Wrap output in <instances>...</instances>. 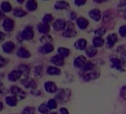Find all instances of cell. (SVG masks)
<instances>
[{"label": "cell", "instance_id": "20", "mask_svg": "<svg viewBox=\"0 0 126 114\" xmlns=\"http://www.w3.org/2000/svg\"><path fill=\"white\" fill-rule=\"evenodd\" d=\"M2 28H4V30L7 32H10L14 30V22L11 19H5L3 22L2 24Z\"/></svg>", "mask_w": 126, "mask_h": 114}, {"label": "cell", "instance_id": "16", "mask_svg": "<svg viewBox=\"0 0 126 114\" xmlns=\"http://www.w3.org/2000/svg\"><path fill=\"white\" fill-rule=\"evenodd\" d=\"M54 8L58 11H66L70 8V4L67 1H56L54 4Z\"/></svg>", "mask_w": 126, "mask_h": 114}, {"label": "cell", "instance_id": "37", "mask_svg": "<svg viewBox=\"0 0 126 114\" xmlns=\"http://www.w3.org/2000/svg\"><path fill=\"white\" fill-rule=\"evenodd\" d=\"M14 15L16 17H19V18H22V17H24L27 15V12H25V11L20 9V8H17V9H15L14 11Z\"/></svg>", "mask_w": 126, "mask_h": 114}, {"label": "cell", "instance_id": "28", "mask_svg": "<svg viewBox=\"0 0 126 114\" xmlns=\"http://www.w3.org/2000/svg\"><path fill=\"white\" fill-rule=\"evenodd\" d=\"M97 52H98L97 49L95 48L93 45L88 47L87 49L85 50V53L89 58H94V57H95L97 54Z\"/></svg>", "mask_w": 126, "mask_h": 114}, {"label": "cell", "instance_id": "39", "mask_svg": "<svg viewBox=\"0 0 126 114\" xmlns=\"http://www.w3.org/2000/svg\"><path fill=\"white\" fill-rule=\"evenodd\" d=\"M53 20V15L50 14H45V15L43 16V18H42V22L46 23V24H48V25H49Z\"/></svg>", "mask_w": 126, "mask_h": 114}, {"label": "cell", "instance_id": "27", "mask_svg": "<svg viewBox=\"0 0 126 114\" xmlns=\"http://www.w3.org/2000/svg\"><path fill=\"white\" fill-rule=\"evenodd\" d=\"M47 73L50 76H59L62 72L61 70L55 66H49L47 68Z\"/></svg>", "mask_w": 126, "mask_h": 114}, {"label": "cell", "instance_id": "48", "mask_svg": "<svg viewBox=\"0 0 126 114\" xmlns=\"http://www.w3.org/2000/svg\"><path fill=\"white\" fill-rule=\"evenodd\" d=\"M59 113L60 114H70L69 110L65 107H61L59 109Z\"/></svg>", "mask_w": 126, "mask_h": 114}, {"label": "cell", "instance_id": "43", "mask_svg": "<svg viewBox=\"0 0 126 114\" xmlns=\"http://www.w3.org/2000/svg\"><path fill=\"white\" fill-rule=\"evenodd\" d=\"M35 76L37 77H41L42 75V66H38L35 68V71H34Z\"/></svg>", "mask_w": 126, "mask_h": 114}, {"label": "cell", "instance_id": "40", "mask_svg": "<svg viewBox=\"0 0 126 114\" xmlns=\"http://www.w3.org/2000/svg\"><path fill=\"white\" fill-rule=\"evenodd\" d=\"M35 113H36L35 107L31 106L26 107L22 111V114H35Z\"/></svg>", "mask_w": 126, "mask_h": 114}, {"label": "cell", "instance_id": "30", "mask_svg": "<svg viewBox=\"0 0 126 114\" xmlns=\"http://www.w3.org/2000/svg\"><path fill=\"white\" fill-rule=\"evenodd\" d=\"M19 71L25 77H28V76L30 75L31 69H30L29 66H28L27 65H25V64L19 65Z\"/></svg>", "mask_w": 126, "mask_h": 114}, {"label": "cell", "instance_id": "44", "mask_svg": "<svg viewBox=\"0 0 126 114\" xmlns=\"http://www.w3.org/2000/svg\"><path fill=\"white\" fill-rule=\"evenodd\" d=\"M74 3L77 7H82L87 3V1L86 0H75V1L74 2Z\"/></svg>", "mask_w": 126, "mask_h": 114}, {"label": "cell", "instance_id": "15", "mask_svg": "<svg viewBox=\"0 0 126 114\" xmlns=\"http://www.w3.org/2000/svg\"><path fill=\"white\" fill-rule=\"evenodd\" d=\"M22 84L23 86L28 89H34L36 88V83L34 79L29 78V77H25L24 79L22 80Z\"/></svg>", "mask_w": 126, "mask_h": 114}, {"label": "cell", "instance_id": "49", "mask_svg": "<svg viewBox=\"0 0 126 114\" xmlns=\"http://www.w3.org/2000/svg\"><path fill=\"white\" fill-rule=\"evenodd\" d=\"M5 35L4 33H2V31H0V42H2L5 40Z\"/></svg>", "mask_w": 126, "mask_h": 114}, {"label": "cell", "instance_id": "22", "mask_svg": "<svg viewBox=\"0 0 126 114\" xmlns=\"http://www.w3.org/2000/svg\"><path fill=\"white\" fill-rule=\"evenodd\" d=\"M93 46L95 48H100L104 46L105 44V40L102 37L100 36H94L93 40H92Z\"/></svg>", "mask_w": 126, "mask_h": 114}, {"label": "cell", "instance_id": "18", "mask_svg": "<svg viewBox=\"0 0 126 114\" xmlns=\"http://www.w3.org/2000/svg\"><path fill=\"white\" fill-rule=\"evenodd\" d=\"M116 10L118 14L126 20V1H121L117 5Z\"/></svg>", "mask_w": 126, "mask_h": 114}, {"label": "cell", "instance_id": "10", "mask_svg": "<svg viewBox=\"0 0 126 114\" xmlns=\"http://www.w3.org/2000/svg\"><path fill=\"white\" fill-rule=\"evenodd\" d=\"M88 16L95 22H99L102 18V14L99 9L94 8L88 11Z\"/></svg>", "mask_w": 126, "mask_h": 114}, {"label": "cell", "instance_id": "13", "mask_svg": "<svg viewBox=\"0 0 126 114\" xmlns=\"http://www.w3.org/2000/svg\"><path fill=\"white\" fill-rule=\"evenodd\" d=\"M44 88L46 92L49 93H56L58 90L56 84L53 81H47L44 84Z\"/></svg>", "mask_w": 126, "mask_h": 114}, {"label": "cell", "instance_id": "9", "mask_svg": "<svg viewBox=\"0 0 126 114\" xmlns=\"http://www.w3.org/2000/svg\"><path fill=\"white\" fill-rule=\"evenodd\" d=\"M87 62L88 61L86 59V57L82 56V55H80V56H77L76 58L74 59V68L81 70L85 66V65L86 64Z\"/></svg>", "mask_w": 126, "mask_h": 114}, {"label": "cell", "instance_id": "38", "mask_svg": "<svg viewBox=\"0 0 126 114\" xmlns=\"http://www.w3.org/2000/svg\"><path fill=\"white\" fill-rule=\"evenodd\" d=\"M106 28L105 27H100L98 29H96L95 31H94V33H95V36H100V37H102V36H104L106 33Z\"/></svg>", "mask_w": 126, "mask_h": 114}, {"label": "cell", "instance_id": "50", "mask_svg": "<svg viewBox=\"0 0 126 114\" xmlns=\"http://www.w3.org/2000/svg\"><path fill=\"white\" fill-rule=\"evenodd\" d=\"M94 2L97 4H102L104 2H106L107 0H94Z\"/></svg>", "mask_w": 126, "mask_h": 114}, {"label": "cell", "instance_id": "36", "mask_svg": "<svg viewBox=\"0 0 126 114\" xmlns=\"http://www.w3.org/2000/svg\"><path fill=\"white\" fill-rule=\"evenodd\" d=\"M48 107L50 110H54V109H56L57 107H58V102L57 101L53 98V99H50L48 100L47 103Z\"/></svg>", "mask_w": 126, "mask_h": 114}, {"label": "cell", "instance_id": "41", "mask_svg": "<svg viewBox=\"0 0 126 114\" xmlns=\"http://www.w3.org/2000/svg\"><path fill=\"white\" fill-rule=\"evenodd\" d=\"M119 33L121 37H122V38L126 37V25H123L119 27Z\"/></svg>", "mask_w": 126, "mask_h": 114}, {"label": "cell", "instance_id": "4", "mask_svg": "<svg viewBox=\"0 0 126 114\" xmlns=\"http://www.w3.org/2000/svg\"><path fill=\"white\" fill-rule=\"evenodd\" d=\"M116 18V12L113 9H108L105 11L103 14H102V22L105 25L110 26V25H113V22L114 23V20Z\"/></svg>", "mask_w": 126, "mask_h": 114}, {"label": "cell", "instance_id": "3", "mask_svg": "<svg viewBox=\"0 0 126 114\" xmlns=\"http://www.w3.org/2000/svg\"><path fill=\"white\" fill-rule=\"evenodd\" d=\"M62 35L64 38H68V39H71V38H74L77 36V31L72 21L67 22L65 30L64 31H62Z\"/></svg>", "mask_w": 126, "mask_h": 114}, {"label": "cell", "instance_id": "31", "mask_svg": "<svg viewBox=\"0 0 126 114\" xmlns=\"http://www.w3.org/2000/svg\"><path fill=\"white\" fill-rule=\"evenodd\" d=\"M38 4L35 0H29L26 2V8L29 11H34L37 9Z\"/></svg>", "mask_w": 126, "mask_h": 114}, {"label": "cell", "instance_id": "23", "mask_svg": "<svg viewBox=\"0 0 126 114\" xmlns=\"http://www.w3.org/2000/svg\"><path fill=\"white\" fill-rule=\"evenodd\" d=\"M22 75V73L19 70L13 71L8 74V80H10L11 82H16L19 79H20Z\"/></svg>", "mask_w": 126, "mask_h": 114}, {"label": "cell", "instance_id": "1", "mask_svg": "<svg viewBox=\"0 0 126 114\" xmlns=\"http://www.w3.org/2000/svg\"><path fill=\"white\" fill-rule=\"evenodd\" d=\"M72 91L69 88H58L55 93V99L59 104H65L71 98Z\"/></svg>", "mask_w": 126, "mask_h": 114}, {"label": "cell", "instance_id": "33", "mask_svg": "<svg viewBox=\"0 0 126 114\" xmlns=\"http://www.w3.org/2000/svg\"><path fill=\"white\" fill-rule=\"evenodd\" d=\"M38 110H39V112L40 113H42V114H50V110L49 109L47 104H45V103L41 104L39 106V107H38Z\"/></svg>", "mask_w": 126, "mask_h": 114}, {"label": "cell", "instance_id": "24", "mask_svg": "<svg viewBox=\"0 0 126 114\" xmlns=\"http://www.w3.org/2000/svg\"><path fill=\"white\" fill-rule=\"evenodd\" d=\"M17 56L20 58H23V59H28L31 57V54L30 53L29 50H28L27 49H25V47H20L19 49V50L17 51Z\"/></svg>", "mask_w": 126, "mask_h": 114}, {"label": "cell", "instance_id": "32", "mask_svg": "<svg viewBox=\"0 0 126 114\" xmlns=\"http://www.w3.org/2000/svg\"><path fill=\"white\" fill-rule=\"evenodd\" d=\"M53 41V37L49 35V34H46V35H43L41 38H40V42L43 44H52Z\"/></svg>", "mask_w": 126, "mask_h": 114}, {"label": "cell", "instance_id": "35", "mask_svg": "<svg viewBox=\"0 0 126 114\" xmlns=\"http://www.w3.org/2000/svg\"><path fill=\"white\" fill-rule=\"evenodd\" d=\"M1 8H2V11L4 12V13H8L10 11H11L12 10V6L8 2H4L1 4Z\"/></svg>", "mask_w": 126, "mask_h": 114}, {"label": "cell", "instance_id": "14", "mask_svg": "<svg viewBox=\"0 0 126 114\" xmlns=\"http://www.w3.org/2000/svg\"><path fill=\"white\" fill-rule=\"evenodd\" d=\"M118 36L116 33H110L107 37V42H106V46L108 48L111 49L113 47L115 44L118 42Z\"/></svg>", "mask_w": 126, "mask_h": 114}, {"label": "cell", "instance_id": "45", "mask_svg": "<svg viewBox=\"0 0 126 114\" xmlns=\"http://www.w3.org/2000/svg\"><path fill=\"white\" fill-rule=\"evenodd\" d=\"M69 18H70L71 21H74V20L77 21V19H78V16H77V13L75 11H71L70 14H69Z\"/></svg>", "mask_w": 126, "mask_h": 114}, {"label": "cell", "instance_id": "7", "mask_svg": "<svg viewBox=\"0 0 126 114\" xmlns=\"http://www.w3.org/2000/svg\"><path fill=\"white\" fill-rule=\"evenodd\" d=\"M67 22L62 19H57L53 22V28L55 31H64L66 28Z\"/></svg>", "mask_w": 126, "mask_h": 114}, {"label": "cell", "instance_id": "5", "mask_svg": "<svg viewBox=\"0 0 126 114\" xmlns=\"http://www.w3.org/2000/svg\"><path fill=\"white\" fill-rule=\"evenodd\" d=\"M110 62H111V68L117 70L118 71L120 72H125V68L124 67L125 66V62L122 60V59L119 58H111L110 59Z\"/></svg>", "mask_w": 126, "mask_h": 114}, {"label": "cell", "instance_id": "46", "mask_svg": "<svg viewBox=\"0 0 126 114\" xmlns=\"http://www.w3.org/2000/svg\"><path fill=\"white\" fill-rule=\"evenodd\" d=\"M31 94L33 96H39L41 95V91L39 90L36 89V88L32 89L31 91Z\"/></svg>", "mask_w": 126, "mask_h": 114}, {"label": "cell", "instance_id": "51", "mask_svg": "<svg viewBox=\"0 0 126 114\" xmlns=\"http://www.w3.org/2000/svg\"><path fill=\"white\" fill-rule=\"evenodd\" d=\"M4 16H5V14L3 13V11L0 10V19H1V18H4Z\"/></svg>", "mask_w": 126, "mask_h": 114}, {"label": "cell", "instance_id": "19", "mask_svg": "<svg viewBox=\"0 0 126 114\" xmlns=\"http://www.w3.org/2000/svg\"><path fill=\"white\" fill-rule=\"evenodd\" d=\"M36 28H37V30L40 33L44 34V35L48 34V33L50 30V25L46 24V23H44V22H41V23L38 24V25L36 26Z\"/></svg>", "mask_w": 126, "mask_h": 114}, {"label": "cell", "instance_id": "42", "mask_svg": "<svg viewBox=\"0 0 126 114\" xmlns=\"http://www.w3.org/2000/svg\"><path fill=\"white\" fill-rule=\"evenodd\" d=\"M119 96L120 97L124 99V100H126V85L122 86V88L120 89V91H119Z\"/></svg>", "mask_w": 126, "mask_h": 114}, {"label": "cell", "instance_id": "2", "mask_svg": "<svg viewBox=\"0 0 126 114\" xmlns=\"http://www.w3.org/2000/svg\"><path fill=\"white\" fill-rule=\"evenodd\" d=\"M79 74H80V76H81L82 79L84 82H89L91 80L97 79L100 76L101 72H100V69L98 67L96 66L92 71H89L88 73H79Z\"/></svg>", "mask_w": 126, "mask_h": 114}, {"label": "cell", "instance_id": "34", "mask_svg": "<svg viewBox=\"0 0 126 114\" xmlns=\"http://www.w3.org/2000/svg\"><path fill=\"white\" fill-rule=\"evenodd\" d=\"M5 101L6 103L11 106V107H15L17 105V102H18V100L16 97H14V96H8L6 99H5Z\"/></svg>", "mask_w": 126, "mask_h": 114}, {"label": "cell", "instance_id": "8", "mask_svg": "<svg viewBox=\"0 0 126 114\" xmlns=\"http://www.w3.org/2000/svg\"><path fill=\"white\" fill-rule=\"evenodd\" d=\"M50 62L52 65H53L55 67L59 68V67H63L65 64V59L62 58V56L59 55H54L50 58Z\"/></svg>", "mask_w": 126, "mask_h": 114}, {"label": "cell", "instance_id": "53", "mask_svg": "<svg viewBox=\"0 0 126 114\" xmlns=\"http://www.w3.org/2000/svg\"><path fill=\"white\" fill-rule=\"evenodd\" d=\"M50 114H59L58 113H56V112H51Z\"/></svg>", "mask_w": 126, "mask_h": 114}, {"label": "cell", "instance_id": "47", "mask_svg": "<svg viewBox=\"0 0 126 114\" xmlns=\"http://www.w3.org/2000/svg\"><path fill=\"white\" fill-rule=\"evenodd\" d=\"M7 63V60L6 59H5L4 57H2V56H0V68L4 67Z\"/></svg>", "mask_w": 126, "mask_h": 114}, {"label": "cell", "instance_id": "6", "mask_svg": "<svg viewBox=\"0 0 126 114\" xmlns=\"http://www.w3.org/2000/svg\"><path fill=\"white\" fill-rule=\"evenodd\" d=\"M11 92L14 95V96L16 97L17 100H19V101L23 100L26 97V93L18 86H16V85L12 86L11 87Z\"/></svg>", "mask_w": 126, "mask_h": 114}, {"label": "cell", "instance_id": "25", "mask_svg": "<svg viewBox=\"0 0 126 114\" xmlns=\"http://www.w3.org/2000/svg\"><path fill=\"white\" fill-rule=\"evenodd\" d=\"M15 48V44L13 42H7L2 45V50L6 53H12Z\"/></svg>", "mask_w": 126, "mask_h": 114}, {"label": "cell", "instance_id": "21", "mask_svg": "<svg viewBox=\"0 0 126 114\" xmlns=\"http://www.w3.org/2000/svg\"><path fill=\"white\" fill-rule=\"evenodd\" d=\"M39 52L42 54H48L52 53L54 50V46L53 44H43L42 47H39Z\"/></svg>", "mask_w": 126, "mask_h": 114}, {"label": "cell", "instance_id": "26", "mask_svg": "<svg viewBox=\"0 0 126 114\" xmlns=\"http://www.w3.org/2000/svg\"><path fill=\"white\" fill-rule=\"evenodd\" d=\"M57 53L58 55H59L60 56H62V58H66V57L69 56L70 53H71V50L70 49L65 47H59L57 49Z\"/></svg>", "mask_w": 126, "mask_h": 114}, {"label": "cell", "instance_id": "29", "mask_svg": "<svg viewBox=\"0 0 126 114\" xmlns=\"http://www.w3.org/2000/svg\"><path fill=\"white\" fill-rule=\"evenodd\" d=\"M96 67V65L92 62H90V61H88L86 62V64L85 65V66L80 70V73H88L91 71H92L94 68Z\"/></svg>", "mask_w": 126, "mask_h": 114}, {"label": "cell", "instance_id": "12", "mask_svg": "<svg viewBox=\"0 0 126 114\" xmlns=\"http://www.w3.org/2000/svg\"><path fill=\"white\" fill-rule=\"evenodd\" d=\"M75 49L78 50H85L88 47V42L84 38H80L79 39H77L74 44Z\"/></svg>", "mask_w": 126, "mask_h": 114}, {"label": "cell", "instance_id": "11", "mask_svg": "<svg viewBox=\"0 0 126 114\" xmlns=\"http://www.w3.org/2000/svg\"><path fill=\"white\" fill-rule=\"evenodd\" d=\"M34 37V31L31 27L25 28L21 33V38L24 40H31Z\"/></svg>", "mask_w": 126, "mask_h": 114}, {"label": "cell", "instance_id": "52", "mask_svg": "<svg viewBox=\"0 0 126 114\" xmlns=\"http://www.w3.org/2000/svg\"><path fill=\"white\" fill-rule=\"evenodd\" d=\"M2 109H3V104L0 101V111H2Z\"/></svg>", "mask_w": 126, "mask_h": 114}, {"label": "cell", "instance_id": "17", "mask_svg": "<svg viewBox=\"0 0 126 114\" xmlns=\"http://www.w3.org/2000/svg\"><path fill=\"white\" fill-rule=\"evenodd\" d=\"M76 23H77V27L80 30H85L89 26V21L86 18L82 17V16L78 17V19L76 21Z\"/></svg>", "mask_w": 126, "mask_h": 114}]
</instances>
